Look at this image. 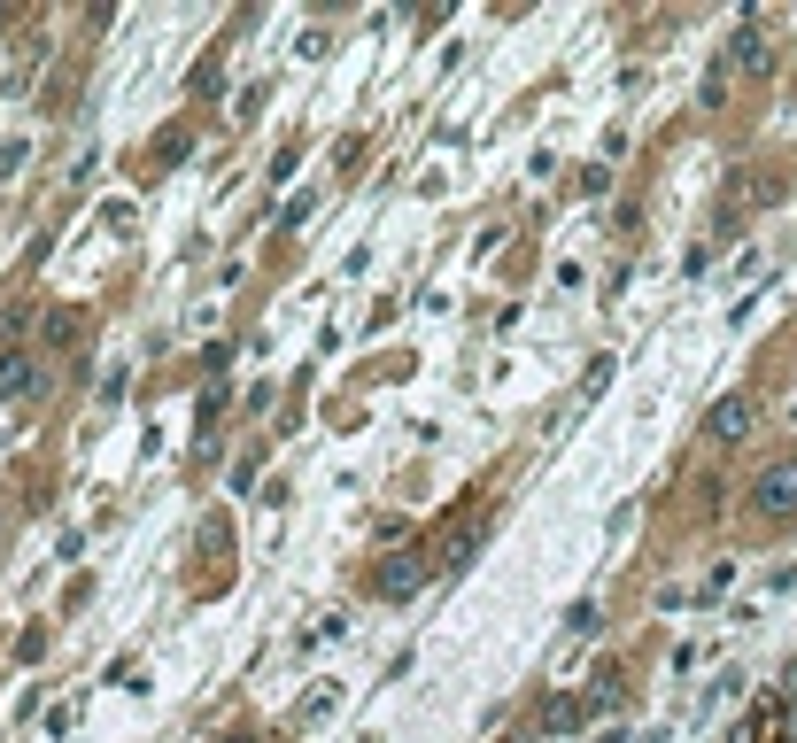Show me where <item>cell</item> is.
<instances>
[{
  "mask_svg": "<svg viewBox=\"0 0 797 743\" xmlns=\"http://www.w3.org/2000/svg\"><path fill=\"white\" fill-rule=\"evenodd\" d=\"M751 504L767 511V519H797V457H774L759 488H751Z\"/></svg>",
  "mask_w": 797,
  "mask_h": 743,
  "instance_id": "obj_1",
  "label": "cell"
},
{
  "mask_svg": "<svg viewBox=\"0 0 797 743\" xmlns=\"http://www.w3.org/2000/svg\"><path fill=\"white\" fill-rule=\"evenodd\" d=\"M426 573H434V565H426V550H411V558L380 565V573H372V589H380V596H411L418 581H426Z\"/></svg>",
  "mask_w": 797,
  "mask_h": 743,
  "instance_id": "obj_2",
  "label": "cell"
},
{
  "mask_svg": "<svg viewBox=\"0 0 797 743\" xmlns=\"http://www.w3.org/2000/svg\"><path fill=\"white\" fill-rule=\"evenodd\" d=\"M743 426H751V403H743V395L712 403V418H705V434H712V442H743Z\"/></svg>",
  "mask_w": 797,
  "mask_h": 743,
  "instance_id": "obj_3",
  "label": "cell"
},
{
  "mask_svg": "<svg viewBox=\"0 0 797 743\" xmlns=\"http://www.w3.org/2000/svg\"><path fill=\"white\" fill-rule=\"evenodd\" d=\"M39 387H47V380H39V364H31L24 349H16V357H0V395H39Z\"/></svg>",
  "mask_w": 797,
  "mask_h": 743,
  "instance_id": "obj_4",
  "label": "cell"
},
{
  "mask_svg": "<svg viewBox=\"0 0 797 743\" xmlns=\"http://www.w3.org/2000/svg\"><path fill=\"white\" fill-rule=\"evenodd\" d=\"M774 736H782V705H774V697H767V705H759V713L743 720V728H736V736H728V743H774Z\"/></svg>",
  "mask_w": 797,
  "mask_h": 743,
  "instance_id": "obj_5",
  "label": "cell"
},
{
  "mask_svg": "<svg viewBox=\"0 0 797 743\" xmlns=\"http://www.w3.org/2000/svg\"><path fill=\"white\" fill-rule=\"evenodd\" d=\"M47 341H55V349L78 341V302H55V310H47Z\"/></svg>",
  "mask_w": 797,
  "mask_h": 743,
  "instance_id": "obj_6",
  "label": "cell"
},
{
  "mask_svg": "<svg viewBox=\"0 0 797 743\" xmlns=\"http://www.w3.org/2000/svg\"><path fill=\"white\" fill-rule=\"evenodd\" d=\"M697 101H705V109H720V101H728V70H712L705 86H697Z\"/></svg>",
  "mask_w": 797,
  "mask_h": 743,
  "instance_id": "obj_7",
  "label": "cell"
},
{
  "mask_svg": "<svg viewBox=\"0 0 797 743\" xmlns=\"http://www.w3.org/2000/svg\"><path fill=\"white\" fill-rule=\"evenodd\" d=\"M225 743H248V736H225Z\"/></svg>",
  "mask_w": 797,
  "mask_h": 743,
  "instance_id": "obj_8",
  "label": "cell"
}]
</instances>
